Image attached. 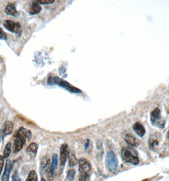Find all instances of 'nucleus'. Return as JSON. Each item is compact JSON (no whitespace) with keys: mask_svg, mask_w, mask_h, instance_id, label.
<instances>
[{"mask_svg":"<svg viewBox=\"0 0 169 181\" xmlns=\"http://www.w3.org/2000/svg\"><path fill=\"white\" fill-rule=\"evenodd\" d=\"M32 135L31 132L25 128L21 127L18 130L16 131L13 135V138L14 141L13 143V152H19L25 144L26 138L30 139Z\"/></svg>","mask_w":169,"mask_h":181,"instance_id":"nucleus-1","label":"nucleus"},{"mask_svg":"<svg viewBox=\"0 0 169 181\" xmlns=\"http://www.w3.org/2000/svg\"><path fill=\"white\" fill-rule=\"evenodd\" d=\"M79 181H90L92 166L87 160L81 158L79 161Z\"/></svg>","mask_w":169,"mask_h":181,"instance_id":"nucleus-2","label":"nucleus"},{"mask_svg":"<svg viewBox=\"0 0 169 181\" xmlns=\"http://www.w3.org/2000/svg\"><path fill=\"white\" fill-rule=\"evenodd\" d=\"M47 83L48 85H53L56 84L59 86L66 88L68 91L73 92V93H81V91L71 85L67 81L64 80L62 78H60L57 76H50L48 78Z\"/></svg>","mask_w":169,"mask_h":181,"instance_id":"nucleus-3","label":"nucleus"},{"mask_svg":"<svg viewBox=\"0 0 169 181\" xmlns=\"http://www.w3.org/2000/svg\"><path fill=\"white\" fill-rule=\"evenodd\" d=\"M121 158L123 161L126 163H130L133 165H137L139 160L137 152L130 147H123L121 152Z\"/></svg>","mask_w":169,"mask_h":181,"instance_id":"nucleus-4","label":"nucleus"},{"mask_svg":"<svg viewBox=\"0 0 169 181\" xmlns=\"http://www.w3.org/2000/svg\"><path fill=\"white\" fill-rule=\"evenodd\" d=\"M106 165L107 170L111 172H115L118 166V161L115 153L112 151H109L107 152L106 157Z\"/></svg>","mask_w":169,"mask_h":181,"instance_id":"nucleus-5","label":"nucleus"},{"mask_svg":"<svg viewBox=\"0 0 169 181\" xmlns=\"http://www.w3.org/2000/svg\"><path fill=\"white\" fill-rule=\"evenodd\" d=\"M151 121L153 124L157 125L160 128L165 127V122L162 120L161 112L158 108L154 109L151 113Z\"/></svg>","mask_w":169,"mask_h":181,"instance_id":"nucleus-6","label":"nucleus"},{"mask_svg":"<svg viewBox=\"0 0 169 181\" xmlns=\"http://www.w3.org/2000/svg\"><path fill=\"white\" fill-rule=\"evenodd\" d=\"M57 164H58V156L56 154H54L52 156V163L50 166V169L47 172V177L48 180L52 181L54 179V174L56 169H57Z\"/></svg>","mask_w":169,"mask_h":181,"instance_id":"nucleus-7","label":"nucleus"},{"mask_svg":"<svg viewBox=\"0 0 169 181\" xmlns=\"http://www.w3.org/2000/svg\"><path fill=\"white\" fill-rule=\"evenodd\" d=\"M3 25L8 31L11 33H19L21 29V25L19 22H16L10 20H5L3 23Z\"/></svg>","mask_w":169,"mask_h":181,"instance_id":"nucleus-8","label":"nucleus"},{"mask_svg":"<svg viewBox=\"0 0 169 181\" xmlns=\"http://www.w3.org/2000/svg\"><path fill=\"white\" fill-rule=\"evenodd\" d=\"M68 153L69 151L67 144H62L60 149V164L62 166H64L66 164L67 158L68 157Z\"/></svg>","mask_w":169,"mask_h":181,"instance_id":"nucleus-9","label":"nucleus"},{"mask_svg":"<svg viewBox=\"0 0 169 181\" xmlns=\"http://www.w3.org/2000/svg\"><path fill=\"white\" fill-rule=\"evenodd\" d=\"M12 168H13V164H12L11 161L10 160H7L5 163V171L2 177V181H9L10 175L12 170Z\"/></svg>","mask_w":169,"mask_h":181,"instance_id":"nucleus-10","label":"nucleus"},{"mask_svg":"<svg viewBox=\"0 0 169 181\" xmlns=\"http://www.w3.org/2000/svg\"><path fill=\"white\" fill-rule=\"evenodd\" d=\"M125 143L132 147H137L139 145V141L131 134H126L125 136Z\"/></svg>","mask_w":169,"mask_h":181,"instance_id":"nucleus-11","label":"nucleus"},{"mask_svg":"<svg viewBox=\"0 0 169 181\" xmlns=\"http://www.w3.org/2000/svg\"><path fill=\"white\" fill-rule=\"evenodd\" d=\"M5 12L7 15L13 16V17H17L19 16V12L16 10V5L13 3H8L5 8Z\"/></svg>","mask_w":169,"mask_h":181,"instance_id":"nucleus-12","label":"nucleus"},{"mask_svg":"<svg viewBox=\"0 0 169 181\" xmlns=\"http://www.w3.org/2000/svg\"><path fill=\"white\" fill-rule=\"evenodd\" d=\"M13 129V123L10 121H7L3 125L2 127V134L3 136H7L10 134Z\"/></svg>","mask_w":169,"mask_h":181,"instance_id":"nucleus-13","label":"nucleus"},{"mask_svg":"<svg viewBox=\"0 0 169 181\" xmlns=\"http://www.w3.org/2000/svg\"><path fill=\"white\" fill-rule=\"evenodd\" d=\"M133 129L134 132L137 133V135H139V137H142L145 135V133H146L145 128L144 127V126L142 124H140L139 122H137L134 124Z\"/></svg>","mask_w":169,"mask_h":181,"instance_id":"nucleus-14","label":"nucleus"},{"mask_svg":"<svg viewBox=\"0 0 169 181\" xmlns=\"http://www.w3.org/2000/svg\"><path fill=\"white\" fill-rule=\"evenodd\" d=\"M50 165V160L47 156H45L41 159L40 162V170L41 172H43L44 170L47 169H50L48 167Z\"/></svg>","mask_w":169,"mask_h":181,"instance_id":"nucleus-15","label":"nucleus"},{"mask_svg":"<svg viewBox=\"0 0 169 181\" xmlns=\"http://www.w3.org/2000/svg\"><path fill=\"white\" fill-rule=\"evenodd\" d=\"M41 7L40 5L37 2H35L33 3L30 10V13L31 15L38 14V13H39L41 11Z\"/></svg>","mask_w":169,"mask_h":181,"instance_id":"nucleus-16","label":"nucleus"},{"mask_svg":"<svg viewBox=\"0 0 169 181\" xmlns=\"http://www.w3.org/2000/svg\"><path fill=\"white\" fill-rule=\"evenodd\" d=\"M68 159H69V166H75L78 161L77 158H76L75 155L73 152H69L68 153Z\"/></svg>","mask_w":169,"mask_h":181,"instance_id":"nucleus-17","label":"nucleus"},{"mask_svg":"<svg viewBox=\"0 0 169 181\" xmlns=\"http://www.w3.org/2000/svg\"><path fill=\"white\" fill-rule=\"evenodd\" d=\"M38 145L35 143H32L27 147L26 151L27 152L31 153V154H33L34 156H35L38 151Z\"/></svg>","mask_w":169,"mask_h":181,"instance_id":"nucleus-18","label":"nucleus"},{"mask_svg":"<svg viewBox=\"0 0 169 181\" xmlns=\"http://www.w3.org/2000/svg\"><path fill=\"white\" fill-rule=\"evenodd\" d=\"M158 144H159V141L157 139V138L154 135H152L149 139V145L150 148L154 149V147L158 145Z\"/></svg>","mask_w":169,"mask_h":181,"instance_id":"nucleus-19","label":"nucleus"},{"mask_svg":"<svg viewBox=\"0 0 169 181\" xmlns=\"http://www.w3.org/2000/svg\"><path fill=\"white\" fill-rule=\"evenodd\" d=\"M11 143H8L7 144L5 148L4 149L3 151V158H8L10 155L11 153Z\"/></svg>","mask_w":169,"mask_h":181,"instance_id":"nucleus-20","label":"nucleus"},{"mask_svg":"<svg viewBox=\"0 0 169 181\" xmlns=\"http://www.w3.org/2000/svg\"><path fill=\"white\" fill-rule=\"evenodd\" d=\"M26 181H38L37 174L34 170L30 171L29 175L27 176Z\"/></svg>","mask_w":169,"mask_h":181,"instance_id":"nucleus-21","label":"nucleus"},{"mask_svg":"<svg viewBox=\"0 0 169 181\" xmlns=\"http://www.w3.org/2000/svg\"><path fill=\"white\" fill-rule=\"evenodd\" d=\"M76 174V171L74 169H71V170H68V172H67V179L69 180V181H73L75 179V176Z\"/></svg>","mask_w":169,"mask_h":181,"instance_id":"nucleus-22","label":"nucleus"},{"mask_svg":"<svg viewBox=\"0 0 169 181\" xmlns=\"http://www.w3.org/2000/svg\"><path fill=\"white\" fill-rule=\"evenodd\" d=\"M11 181H21V179L19 177V174L18 172H16L12 175Z\"/></svg>","mask_w":169,"mask_h":181,"instance_id":"nucleus-23","label":"nucleus"},{"mask_svg":"<svg viewBox=\"0 0 169 181\" xmlns=\"http://www.w3.org/2000/svg\"><path fill=\"white\" fill-rule=\"evenodd\" d=\"M39 4H43V5H48V4H52L54 3V0H39V1L37 2Z\"/></svg>","mask_w":169,"mask_h":181,"instance_id":"nucleus-24","label":"nucleus"},{"mask_svg":"<svg viewBox=\"0 0 169 181\" xmlns=\"http://www.w3.org/2000/svg\"><path fill=\"white\" fill-rule=\"evenodd\" d=\"M7 39V33L3 30L2 28L0 27V39Z\"/></svg>","mask_w":169,"mask_h":181,"instance_id":"nucleus-25","label":"nucleus"},{"mask_svg":"<svg viewBox=\"0 0 169 181\" xmlns=\"http://www.w3.org/2000/svg\"><path fill=\"white\" fill-rule=\"evenodd\" d=\"M3 165H4V158L3 156L0 155V175H1L2 172L3 170Z\"/></svg>","mask_w":169,"mask_h":181,"instance_id":"nucleus-26","label":"nucleus"},{"mask_svg":"<svg viewBox=\"0 0 169 181\" xmlns=\"http://www.w3.org/2000/svg\"><path fill=\"white\" fill-rule=\"evenodd\" d=\"M89 143H90L89 140H87V143H86V144H85V146H84V147H85V149H87L89 147Z\"/></svg>","mask_w":169,"mask_h":181,"instance_id":"nucleus-27","label":"nucleus"},{"mask_svg":"<svg viewBox=\"0 0 169 181\" xmlns=\"http://www.w3.org/2000/svg\"><path fill=\"white\" fill-rule=\"evenodd\" d=\"M167 138L169 139V130L168 131V132H167Z\"/></svg>","mask_w":169,"mask_h":181,"instance_id":"nucleus-28","label":"nucleus"},{"mask_svg":"<svg viewBox=\"0 0 169 181\" xmlns=\"http://www.w3.org/2000/svg\"><path fill=\"white\" fill-rule=\"evenodd\" d=\"M41 181H46V180H45V179H44L43 178H42V179H41Z\"/></svg>","mask_w":169,"mask_h":181,"instance_id":"nucleus-29","label":"nucleus"}]
</instances>
